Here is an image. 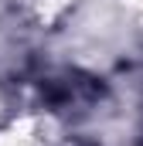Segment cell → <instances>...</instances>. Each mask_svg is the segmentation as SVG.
I'll list each match as a JSON object with an SVG mask.
<instances>
[{
  "label": "cell",
  "instance_id": "6da1fadb",
  "mask_svg": "<svg viewBox=\"0 0 143 146\" xmlns=\"http://www.w3.org/2000/svg\"><path fill=\"white\" fill-rule=\"evenodd\" d=\"M96 95H102V85H96L92 78H82V75H61V78L44 82V99L58 112L85 109L96 102Z\"/></svg>",
  "mask_w": 143,
  "mask_h": 146
}]
</instances>
